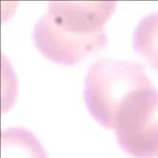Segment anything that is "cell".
<instances>
[{
  "label": "cell",
  "instance_id": "cell-1",
  "mask_svg": "<svg viewBox=\"0 0 158 158\" xmlns=\"http://www.w3.org/2000/svg\"><path fill=\"white\" fill-rule=\"evenodd\" d=\"M116 2L51 1L35 25L33 39L47 59L73 65L106 46L104 25Z\"/></svg>",
  "mask_w": 158,
  "mask_h": 158
},
{
  "label": "cell",
  "instance_id": "cell-2",
  "mask_svg": "<svg viewBox=\"0 0 158 158\" xmlns=\"http://www.w3.org/2000/svg\"><path fill=\"white\" fill-rule=\"evenodd\" d=\"M143 65L103 58L86 74L84 99L86 108L100 125L114 130L122 103L131 93L152 87Z\"/></svg>",
  "mask_w": 158,
  "mask_h": 158
},
{
  "label": "cell",
  "instance_id": "cell-3",
  "mask_svg": "<svg viewBox=\"0 0 158 158\" xmlns=\"http://www.w3.org/2000/svg\"><path fill=\"white\" fill-rule=\"evenodd\" d=\"M118 143L135 158L158 157V90L154 86L131 93L116 120Z\"/></svg>",
  "mask_w": 158,
  "mask_h": 158
},
{
  "label": "cell",
  "instance_id": "cell-4",
  "mask_svg": "<svg viewBox=\"0 0 158 158\" xmlns=\"http://www.w3.org/2000/svg\"><path fill=\"white\" fill-rule=\"evenodd\" d=\"M1 158H48L37 137L27 129L8 128L2 131Z\"/></svg>",
  "mask_w": 158,
  "mask_h": 158
},
{
  "label": "cell",
  "instance_id": "cell-5",
  "mask_svg": "<svg viewBox=\"0 0 158 158\" xmlns=\"http://www.w3.org/2000/svg\"><path fill=\"white\" fill-rule=\"evenodd\" d=\"M132 46L149 66L158 71V12L148 14L138 22Z\"/></svg>",
  "mask_w": 158,
  "mask_h": 158
}]
</instances>
